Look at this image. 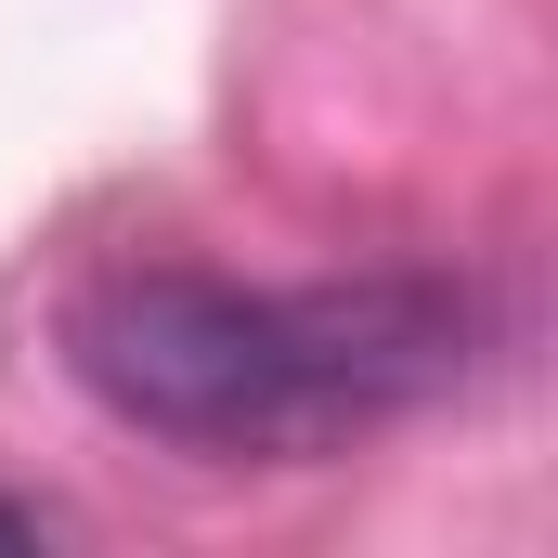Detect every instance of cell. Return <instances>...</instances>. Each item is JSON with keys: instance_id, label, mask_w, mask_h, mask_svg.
<instances>
[{"instance_id": "cell-1", "label": "cell", "mask_w": 558, "mask_h": 558, "mask_svg": "<svg viewBox=\"0 0 558 558\" xmlns=\"http://www.w3.org/2000/svg\"><path fill=\"white\" fill-rule=\"evenodd\" d=\"M454 364H468V299L416 274L364 286L105 274L78 299V377L182 454H325L454 390Z\"/></svg>"}, {"instance_id": "cell-2", "label": "cell", "mask_w": 558, "mask_h": 558, "mask_svg": "<svg viewBox=\"0 0 558 558\" xmlns=\"http://www.w3.org/2000/svg\"><path fill=\"white\" fill-rule=\"evenodd\" d=\"M65 533V507H39V494H0V546H52Z\"/></svg>"}]
</instances>
